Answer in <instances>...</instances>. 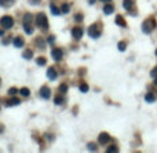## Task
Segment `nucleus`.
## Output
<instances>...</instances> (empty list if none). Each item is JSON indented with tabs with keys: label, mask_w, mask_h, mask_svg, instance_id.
Returning <instances> with one entry per match:
<instances>
[{
	"label": "nucleus",
	"mask_w": 157,
	"mask_h": 153,
	"mask_svg": "<svg viewBox=\"0 0 157 153\" xmlns=\"http://www.w3.org/2000/svg\"><path fill=\"white\" fill-rule=\"evenodd\" d=\"M36 25H37L41 31H47V29H48V21H47L46 14H43V13L37 14V17H36Z\"/></svg>",
	"instance_id": "nucleus-1"
},
{
	"label": "nucleus",
	"mask_w": 157,
	"mask_h": 153,
	"mask_svg": "<svg viewBox=\"0 0 157 153\" xmlns=\"http://www.w3.org/2000/svg\"><path fill=\"white\" fill-rule=\"evenodd\" d=\"M154 28H156V21L153 18H149L142 24V32L146 33V35H149V33H152V31H153Z\"/></svg>",
	"instance_id": "nucleus-2"
},
{
	"label": "nucleus",
	"mask_w": 157,
	"mask_h": 153,
	"mask_svg": "<svg viewBox=\"0 0 157 153\" xmlns=\"http://www.w3.org/2000/svg\"><path fill=\"white\" fill-rule=\"evenodd\" d=\"M88 36L92 39H98L101 37V33H102V29H101V26L98 25V24H94V25H91L90 28H88Z\"/></svg>",
	"instance_id": "nucleus-3"
},
{
	"label": "nucleus",
	"mask_w": 157,
	"mask_h": 153,
	"mask_svg": "<svg viewBox=\"0 0 157 153\" xmlns=\"http://www.w3.org/2000/svg\"><path fill=\"white\" fill-rule=\"evenodd\" d=\"M0 25L3 26V29H10L14 26V19L13 17H8V15H4L3 18L0 19Z\"/></svg>",
	"instance_id": "nucleus-4"
},
{
	"label": "nucleus",
	"mask_w": 157,
	"mask_h": 153,
	"mask_svg": "<svg viewBox=\"0 0 157 153\" xmlns=\"http://www.w3.org/2000/svg\"><path fill=\"white\" fill-rule=\"evenodd\" d=\"M51 57L54 58L55 61H61L62 57H63V51L61 50V48L55 47V48H52V50H51Z\"/></svg>",
	"instance_id": "nucleus-5"
},
{
	"label": "nucleus",
	"mask_w": 157,
	"mask_h": 153,
	"mask_svg": "<svg viewBox=\"0 0 157 153\" xmlns=\"http://www.w3.org/2000/svg\"><path fill=\"white\" fill-rule=\"evenodd\" d=\"M83 35H84V29H83V28H80V26H75V28L72 29V36H73L76 40L82 39Z\"/></svg>",
	"instance_id": "nucleus-6"
},
{
	"label": "nucleus",
	"mask_w": 157,
	"mask_h": 153,
	"mask_svg": "<svg viewBox=\"0 0 157 153\" xmlns=\"http://www.w3.org/2000/svg\"><path fill=\"white\" fill-rule=\"evenodd\" d=\"M123 7L126 8L127 11H130L132 15H135V11H134V1H132V0H123Z\"/></svg>",
	"instance_id": "nucleus-7"
},
{
	"label": "nucleus",
	"mask_w": 157,
	"mask_h": 153,
	"mask_svg": "<svg viewBox=\"0 0 157 153\" xmlns=\"http://www.w3.org/2000/svg\"><path fill=\"white\" fill-rule=\"evenodd\" d=\"M40 97L43 98V99H48L51 97V90L47 87V86H43L41 88H40Z\"/></svg>",
	"instance_id": "nucleus-8"
},
{
	"label": "nucleus",
	"mask_w": 157,
	"mask_h": 153,
	"mask_svg": "<svg viewBox=\"0 0 157 153\" xmlns=\"http://www.w3.org/2000/svg\"><path fill=\"white\" fill-rule=\"evenodd\" d=\"M109 141H110V137H109L106 133H102V134L98 137V143H101V145H106Z\"/></svg>",
	"instance_id": "nucleus-9"
},
{
	"label": "nucleus",
	"mask_w": 157,
	"mask_h": 153,
	"mask_svg": "<svg viewBox=\"0 0 157 153\" xmlns=\"http://www.w3.org/2000/svg\"><path fill=\"white\" fill-rule=\"evenodd\" d=\"M113 11H114V6H113V4L106 3L105 7H103V13L106 14V15H110V14H113Z\"/></svg>",
	"instance_id": "nucleus-10"
},
{
	"label": "nucleus",
	"mask_w": 157,
	"mask_h": 153,
	"mask_svg": "<svg viewBox=\"0 0 157 153\" xmlns=\"http://www.w3.org/2000/svg\"><path fill=\"white\" fill-rule=\"evenodd\" d=\"M47 76H48V79H50V80H55V79L58 77L57 70L54 69V68H50V69L47 70Z\"/></svg>",
	"instance_id": "nucleus-11"
},
{
	"label": "nucleus",
	"mask_w": 157,
	"mask_h": 153,
	"mask_svg": "<svg viewBox=\"0 0 157 153\" xmlns=\"http://www.w3.org/2000/svg\"><path fill=\"white\" fill-rule=\"evenodd\" d=\"M24 44H25V41H24V39L22 37H15L14 39V46H15V47L21 48V47H24Z\"/></svg>",
	"instance_id": "nucleus-12"
},
{
	"label": "nucleus",
	"mask_w": 157,
	"mask_h": 153,
	"mask_svg": "<svg viewBox=\"0 0 157 153\" xmlns=\"http://www.w3.org/2000/svg\"><path fill=\"white\" fill-rule=\"evenodd\" d=\"M145 101L149 102V103H152V102L156 101V95H154L153 92H147V94L145 95Z\"/></svg>",
	"instance_id": "nucleus-13"
},
{
	"label": "nucleus",
	"mask_w": 157,
	"mask_h": 153,
	"mask_svg": "<svg viewBox=\"0 0 157 153\" xmlns=\"http://www.w3.org/2000/svg\"><path fill=\"white\" fill-rule=\"evenodd\" d=\"M19 103H21V101L18 98H11V99L7 101V106H15V105H19Z\"/></svg>",
	"instance_id": "nucleus-14"
},
{
	"label": "nucleus",
	"mask_w": 157,
	"mask_h": 153,
	"mask_svg": "<svg viewBox=\"0 0 157 153\" xmlns=\"http://www.w3.org/2000/svg\"><path fill=\"white\" fill-rule=\"evenodd\" d=\"M24 29H25L26 35H32L33 33V26H32V24H24Z\"/></svg>",
	"instance_id": "nucleus-15"
},
{
	"label": "nucleus",
	"mask_w": 157,
	"mask_h": 153,
	"mask_svg": "<svg viewBox=\"0 0 157 153\" xmlns=\"http://www.w3.org/2000/svg\"><path fill=\"white\" fill-rule=\"evenodd\" d=\"M116 24H117V25H120V26H123V28L127 25L126 21H124V18H123L121 15H117V17H116Z\"/></svg>",
	"instance_id": "nucleus-16"
},
{
	"label": "nucleus",
	"mask_w": 157,
	"mask_h": 153,
	"mask_svg": "<svg viewBox=\"0 0 157 153\" xmlns=\"http://www.w3.org/2000/svg\"><path fill=\"white\" fill-rule=\"evenodd\" d=\"M32 21H33L32 14H25L24 15V24H32Z\"/></svg>",
	"instance_id": "nucleus-17"
},
{
	"label": "nucleus",
	"mask_w": 157,
	"mask_h": 153,
	"mask_svg": "<svg viewBox=\"0 0 157 153\" xmlns=\"http://www.w3.org/2000/svg\"><path fill=\"white\" fill-rule=\"evenodd\" d=\"M22 57L25 58V59H31V58L33 57V52H32V50H25L24 54H22Z\"/></svg>",
	"instance_id": "nucleus-18"
},
{
	"label": "nucleus",
	"mask_w": 157,
	"mask_h": 153,
	"mask_svg": "<svg viewBox=\"0 0 157 153\" xmlns=\"http://www.w3.org/2000/svg\"><path fill=\"white\" fill-rule=\"evenodd\" d=\"M50 10H51V13L54 14V15H59V14H61L59 8H58L57 6H54V4H51V6H50Z\"/></svg>",
	"instance_id": "nucleus-19"
},
{
	"label": "nucleus",
	"mask_w": 157,
	"mask_h": 153,
	"mask_svg": "<svg viewBox=\"0 0 157 153\" xmlns=\"http://www.w3.org/2000/svg\"><path fill=\"white\" fill-rule=\"evenodd\" d=\"M14 0H0V6L1 7H8L13 4Z\"/></svg>",
	"instance_id": "nucleus-20"
},
{
	"label": "nucleus",
	"mask_w": 157,
	"mask_h": 153,
	"mask_svg": "<svg viewBox=\"0 0 157 153\" xmlns=\"http://www.w3.org/2000/svg\"><path fill=\"white\" fill-rule=\"evenodd\" d=\"M36 44H37V48H44L46 43H44V40L41 37H39L37 40H36Z\"/></svg>",
	"instance_id": "nucleus-21"
},
{
	"label": "nucleus",
	"mask_w": 157,
	"mask_h": 153,
	"mask_svg": "<svg viewBox=\"0 0 157 153\" xmlns=\"http://www.w3.org/2000/svg\"><path fill=\"white\" fill-rule=\"evenodd\" d=\"M69 10H70V6L68 4V3H65V4L62 6V8H61V11H62L63 14H68L69 13Z\"/></svg>",
	"instance_id": "nucleus-22"
},
{
	"label": "nucleus",
	"mask_w": 157,
	"mask_h": 153,
	"mask_svg": "<svg viewBox=\"0 0 157 153\" xmlns=\"http://www.w3.org/2000/svg\"><path fill=\"white\" fill-rule=\"evenodd\" d=\"M19 94H21L22 97H29L31 92H29V90H28V88H21V90H19Z\"/></svg>",
	"instance_id": "nucleus-23"
},
{
	"label": "nucleus",
	"mask_w": 157,
	"mask_h": 153,
	"mask_svg": "<svg viewBox=\"0 0 157 153\" xmlns=\"http://www.w3.org/2000/svg\"><path fill=\"white\" fill-rule=\"evenodd\" d=\"M54 101H55L57 105H62L63 102H65V99H63L62 97H55V98H54Z\"/></svg>",
	"instance_id": "nucleus-24"
},
{
	"label": "nucleus",
	"mask_w": 157,
	"mask_h": 153,
	"mask_svg": "<svg viewBox=\"0 0 157 153\" xmlns=\"http://www.w3.org/2000/svg\"><path fill=\"white\" fill-rule=\"evenodd\" d=\"M106 152H119V148L116 146V145H112V146L106 148Z\"/></svg>",
	"instance_id": "nucleus-25"
},
{
	"label": "nucleus",
	"mask_w": 157,
	"mask_h": 153,
	"mask_svg": "<svg viewBox=\"0 0 157 153\" xmlns=\"http://www.w3.org/2000/svg\"><path fill=\"white\" fill-rule=\"evenodd\" d=\"M66 91H68V86H66V84H61V87H59V92H61V94H65Z\"/></svg>",
	"instance_id": "nucleus-26"
},
{
	"label": "nucleus",
	"mask_w": 157,
	"mask_h": 153,
	"mask_svg": "<svg viewBox=\"0 0 157 153\" xmlns=\"http://www.w3.org/2000/svg\"><path fill=\"white\" fill-rule=\"evenodd\" d=\"M126 43H124V41H120V43H119V44H117V47H119V50L120 51H124V50H126Z\"/></svg>",
	"instance_id": "nucleus-27"
},
{
	"label": "nucleus",
	"mask_w": 157,
	"mask_h": 153,
	"mask_svg": "<svg viewBox=\"0 0 157 153\" xmlns=\"http://www.w3.org/2000/svg\"><path fill=\"white\" fill-rule=\"evenodd\" d=\"M80 90H82V92H87V91H88V86H87V84H84V83L80 84Z\"/></svg>",
	"instance_id": "nucleus-28"
},
{
	"label": "nucleus",
	"mask_w": 157,
	"mask_h": 153,
	"mask_svg": "<svg viewBox=\"0 0 157 153\" xmlns=\"http://www.w3.org/2000/svg\"><path fill=\"white\" fill-rule=\"evenodd\" d=\"M88 149L94 152V150H97V149H98V146H97L95 143H92V142H91V143H88Z\"/></svg>",
	"instance_id": "nucleus-29"
},
{
	"label": "nucleus",
	"mask_w": 157,
	"mask_h": 153,
	"mask_svg": "<svg viewBox=\"0 0 157 153\" xmlns=\"http://www.w3.org/2000/svg\"><path fill=\"white\" fill-rule=\"evenodd\" d=\"M19 92V90H17V88H10V91H8V94H10V95H15V94H18Z\"/></svg>",
	"instance_id": "nucleus-30"
},
{
	"label": "nucleus",
	"mask_w": 157,
	"mask_h": 153,
	"mask_svg": "<svg viewBox=\"0 0 157 153\" xmlns=\"http://www.w3.org/2000/svg\"><path fill=\"white\" fill-rule=\"evenodd\" d=\"M36 62H37V65H41V66H43V65H46V59H44V58H39L37 61H36Z\"/></svg>",
	"instance_id": "nucleus-31"
},
{
	"label": "nucleus",
	"mask_w": 157,
	"mask_h": 153,
	"mask_svg": "<svg viewBox=\"0 0 157 153\" xmlns=\"http://www.w3.org/2000/svg\"><path fill=\"white\" fill-rule=\"evenodd\" d=\"M150 76L153 77V79H156V77H157V68H154V69L150 72Z\"/></svg>",
	"instance_id": "nucleus-32"
},
{
	"label": "nucleus",
	"mask_w": 157,
	"mask_h": 153,
	"mask_svg": "<svg viewBox=\"0 0 157 153\" xmlns=\"http://www.w3.org/2000/svg\"><path fill=\"white\" fill-rule=\"evenodd\" d=\"M3 44L6 46V44H8V43H11V37H6V39H3V41H1Z\"/></svg>",
	"instance_id": "nucleus-33"
},
{
	"label": "nucleus",
	"mask_w": 157,
	"mask_h": 153,
	"mask_svg": "<svg viewBox=\"0 0 157 153\" xmlns=\"http://www.w3.org/2000/svg\"><path fill=\"white\" fill-rule=\"evenodd\" d=\"M82 19H83V15H82V14H77V15L75 17V21H76V22H80Z\"/></svg>",
	"instance_id": "nucleus-34"
},
{
	"label": "nucleus",
	"mask_w": 157,
	"mask_h": 153,
	"mask_svg": "<svg viewBox=\"0 0 157 153\" xmlns=\"http://www.w3.org/2000/svg\"><path fill=\"white\" fill-rule=\"evenodd\" d=\"M29 3H31V4H39L40 0H29Z\"/></svg>",
	"instance_id": "nucleus-35"
},
{
	"label": "nucleus",
	"mask_w": 157,
	"mask_h": 153,
	"mask_svg": "<svg viewBox=\"0 0 157 153\" xmlns=\"http://www.w3.org/2000/svg\"><path fill=\"white\" fill-rule=\"evenodd\" d=\"M54 41H55V37H54V36H50V37H48V43H54Z\"/></svg>",
	"instance_id": "nucleus-36"
},
{
	"label": "nucleus",
	"mask_w": 157,
	"mask_h": 153,
	"mask_svg": "<svg viewBox=\"0 0 157 153\" xmlns=\"http://www.w3.org/2000/svg\"><path fill=\"white\" fill-rule=\"evenodd\" d=\"M3 35H4V31H3V29H0V37H3Z\"/></svg>",
	"instance_id": "nucleus-37"
},
{
	"label": "nucleus",
	"mask_w": 157,
	"mask_h": 153,
	"mask_svg": "<svg viewBox=\"0 0 157 153\" xmlns=\"http://www.w3.org/2000/svg\"><path fill=\"white\" fill-rule=\"evenodd\" d=\"M3 131H4V127H3V126H0V134H1Z\"/></svg>",
	"instance_id": "nucleus-38"
},
{
	"label": "nucleus",
	"mask_w": 157,
	"mask_h": 153,
	"mask_svg": "<svg viewBox=\"0 0 157 153\" xmlns=\"http://www.w3.org/2000/svg\"><path fill=\"white\" fill-rule=\"evenodd\" d=\"M101 1H103V3H109L110 0H101Z\"/></svg>",
	"instance_id": "nucleus-39"
},
{
	"label": "nucleus",
	"mask_w": 157,
	"mask_h": 153,
	"mask_svg": "<svg viewBox=\"0 0 157 153\" xmlns=\"http://www.w3.org/2000/svg\"><path fill=\"white\" fill-rule=\"evenodd\" d=\"M154 86H156V87H157V77H156V79H154Z\"/></svg>",
	"instance_id": "nucleus-40"
},
{
	"label": "nucleus",
	"mask_w": 157,
	"mask_h": 153,
	"mask_svg": "<svg viewBox=\"0 0 157 153\" xmlns=\"http://www.w3.org/2000/svg\"><path fill=\"white\" fill-rule=\"evenodd\" d=\"M94 1L95 0H90V4H94Z\"/></svg>",
	"instance_id": "nucleus-41"
},
{
	"label": "nucleus",
	"mask_w": 157,
	"mask_h": 153,
	"mask_svg": "<svg viewBox=\"0 0 157 153\" xmlns=\"http://www.w3.org/2000/svg\"><path fill=\"white\" fill-rule=\"evenodd\" d=\"M156 55H157V50H156Z\"/></svg>",
	"instance_id": "nucleus-42"
},
{
	"label": "nucleus",
	"mask_w": 157,
	"mask_h": 153,
	"mask_svg": "<svg viewBox=\"0 0 157 153\" xmlns=\"http://www.w3.org/2000/svg\"><path fill=\"white\" fill-rule=\"evenodd\" d=\"M0 86H1V82H0Z\"/></svg>",
	"instance_id": "nucleus-43"
},
{
	"label": "nucleus",
	"mask_w": 157,
	"mask_h": 153,
	"mask_svg": "<svg viewBox=\"0 0 157 153\" xmlns=\"http://www.w3.org/2000/svg\"><path fill=\"white\" fill-rule=\"evenodd\" d=\"M0 109H1V108H0Z\"/></svg>",
	"instance_id": "nucleus-44"
}]
</instances>
